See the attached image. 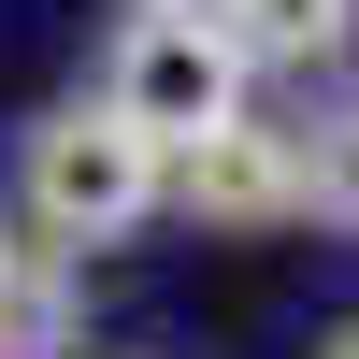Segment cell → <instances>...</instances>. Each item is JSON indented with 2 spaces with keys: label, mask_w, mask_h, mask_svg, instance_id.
<instances>
[{
  "label": "cell",
  "mask_w": 359,
  "mask_h": 359,
  "mask_svg": "<svg viewBox=\"0 0 359 359\" xmlns=\"http://www.w3.org/2000/svg\"><path fill=\"white\" fill-rule=\"evenodd\" d=\"M15 201H29V230L43 245H130L144 216H172V144L158 130H130L115 101H72V115H43L29 130V158H15Z\"/></svg>",
  "instance_id": "obj_1"
},
{
  "label": "cell",
  "mask_w": 359,
  "mask_h": 359,
  "mask_svg": "<svg viewBox=\"0 0 359 359\" xmlns=\"http://www.w3.org/2000/svg\"><path fill=\"white\" fill-rule=\"evenodd\" d=\"M245 86H259V57L230 43L216 0H144V15L115 29V57H101V101L130 115V130H158V144L230 130V115H245Z\"/></svg>",
  "instance_id": "obj_2"
},
{
  "label": "cell",
  "mask_w": 359,
  "mask_h": 359,
  "mask_svg": "<svg viewBox=\"0 0 359 359\" xmlns=\"http://www.w3.org/2000/svg\"><path fill=\"white\" fill-rule=\"evenodd\" d=\"M172 216L187 230H302L316 216V144L302 130H259V115L172 144Z\"/></svg>",
  "instance_id": "obj_3"
},
{
  "label": "cell",
  "mask_w": 359,
  "mask_h": 359,
  "mask_svg": "<svg viewBox=\"0 0 359 359\" xmlns=\"http://www.w3.org/2000/svg\"><path fill=\"white\" fill-rule=\"evenodd\" d=\"M72 316H86V259L72 245L0 259V359H72Z\"/></svg>",
  "instance_id": "obj_4"
},
{
  "label": "cell",
  "mask_w": 359,
  "mask_h": 359,
  "mask_svg": "<svg viewBox=\"0 0 359 359\" xmlns=\"http://www.w3.org/2000/svg\"><path fill=\"white\" fill-rule=\"evenodd\" d=\"M216 15H230V43L259 72H331L359 43V0H216Z\"/></svg>",
  "instance_id": "obj_5"
},
{
  "label": "cell",
  "mask_w": 359,
  "mask_h": 359,
  "mask_svg": "<svg viewBox=\"0 0 359 359\" xmlns=\"http://www.w3.org/2000/svg\"><path fill=\"white\" fill-rule=\"evenodd\" d=\"M316 359H359V331H331V345H316Z\"/></svg>",
  "instance_id": "obj_6"
},
{
  "label": "cell",
  "mask_w": 359,
  "mask_h": 359,
  "mask_svg": "<svg viewBox=\"0 0 359 359\" xmlns=\"http://www.w3.org/2000/svg\"><path fill=\"white\" fill-rule=\"evenodd\" d=\"M0 259H15V245H0Z\"/></svg>",
  "instance_id": "obj_7"
}]
</instances>
